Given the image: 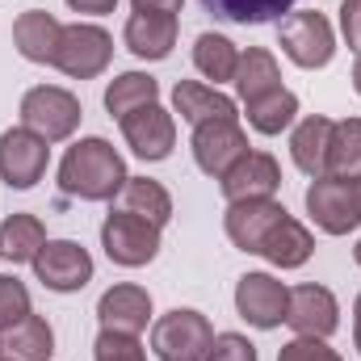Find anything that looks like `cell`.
<instances>
[{
    "label": "cell",
    "mask_w": 361,
    "mask_h": 361,
    "mask_svg": "<svg viewBox=\"0 0 361 361\" xmlns=\"http://www.w3.org/2000/svg\"><path fill=\"white\" fill-rule=\"evenodd\" d=\"M126 177L130 173H126L122 156L101 135L72 143L68 156L59 160V189L68 197H80V202H109L114 193H122Z\"/></svg>",
    "instance_id": "1"
},
{
    "label": "cell",
    "mask_w": 361,
    "mask_h": 361,
    "mask_svg": "<svg viewBox=\"0 0 361 361\" xmlns=\"http://www.w3.org/2000/svg\"><path fill=\"white\" fill-rule=\"evenodd\" d=\"M80 118H85L80 97L68 92V89H59V85H38V89H30L21 97V126L34 130V135L47 139V143L72 139L76 126H80Z\"/></svg>",
    "instance_id": "2"
},
{
    "label": "cell",
    "mask_w": 361,
    "mask_h": 361,
    "mask_svg": "<svg viewBox=\"0 0 361 361\" xmlns=\"http://www.w3.org/2000/svg\"><path fill=\"white\" fill-rule=\"evenodd\" d=\"M210 345H214L210 319L202 311H189V307L160 315L156 328H152V349H156L160 361H206Z\"/></svg>",
    "instance_id": "3"
},
{
    "label": "cell",
    "mask_w": 361,
    "mask_h": 361,
    "mask_svg": "<svg viewBox=\"0 0 361 361\" xmlns=\"http://www.w3.org/2000/svg\"><path fill=\"white\" fill-rule=\"evenodd\" d=\"M101 248L122 269L152 265L156 252H160V227L147 223V219H139V214H130V210H114L101 223Z\"/></svg>",
    "instance_id": "4"
},
{
    "label": "cell",
    "mask_w": 361,
    "mask_h": 361,
    "mask_svg": "<svg viewBox=\"0 0 361 361\" xmlns=\"http://www.w3.org/2000/svg\"><path fill=\"white\" fill-rule=\"evenodd\" d=\"M277 42L286 51V59L307 68V72L328 68L336 55V30L324 13H290L277 30Z\"/></svg>",
    "instance_id": "5"
},
{
    "label": "cell",
    "mask_w": 361,
    "mask_h": 361,
    "mask_svg": "<svg viewBox=\"0 0 361 361\" xmlns=\"http://www.w3.org/2000/svg\"><path fill=\"white\" fill-rule=\"evenodd\" d=\"M114 59V38L92 25V21H76V25H63V38H59V51H55V68L72 80H92L109 68Z\"/></svg>",
    "instance_id": "6"
},
{
    "label": "cell",
    "mask_w": 361,
    "mask_h": 361,
    "mask_svg": "<svg viewBox=\"0 0 361 361\" xmlns=\"http://www.w3.org/2000/svg\"><path fill=\"white\" fill-rule=\"evenodd\" d=\"M307 214L315 219L319 231H328V235H349V231L361 223L357 180L315 177L311 189H307Z\"/></svg>",
    "instance_id": "7"
},
{
    "label": "cell",
    "mask_w": 361,
    "mask_h": 361,
    "mask_svg": "<svg viewBox=\"0 0 361 361\" xmlns=\"http://www.w3.org/2000/svg\"><path fill=\"white\" fill-rule=\"evenodd\" d=\"M244 156H248V135L240 118H214V122L193 126V160L206 177L223 180Z\"/></svg>",
    "instance_id": "8"
},
{
    "label": "cell",
    "mask_w": 361,
    "mask_h": 361,
    "mask_svg": "<svg viewBox=\"0 0 361 361\" xmlns=\"http://www.w3.org/2000/svg\"><path fill=\"white\" fill-rule=\"evenodd\" d=\"M34 277L55 294H76L92 281V257L76 240H47L34 257Z\"/></svg>",
    "instance_id": "9"
},
{
    "label": "cell",
    "mask_w": 361,
    "mask_h": 361,
    "mask_svg": "<svg viewBox=\"0 0 361 361\" xmlns=\"http://www.w3.org/2000/svg\"><path fill=\"white\" fill-rule=\"evenodd\" d=\"M47 160H51V147L34 130L13 126L0 135V180L8 189H34L47 173Z\"/></svg>",
    "instance_id": "10"
},
{
    "label": "cell",
    "mask_w": 361,
    "mask_h": 361,
    "mask_svg": "<svg viewBox=\"0 0 361 361\" xmlns=\"http://www.w3.org/2000/svg\"><path fill=\"white\" fill-rule=\"evenodd\" d=\"M122 139L130 143V152L139 160H152L156 164V160H169L173 156V147H177V122L156 101V105H143V109H135V114L122 118Z\"/></svg>",
    "instance_id": "11"
},
{
    "label": "cell",
    "mask_w": 361,
    "mask_h": 361,
    "mask_svg": "<svg viewBox=\"0 0 361 361\" xmlns=\"http://www.w3.org/2000/svg\"><path fill=\"white\" fill-rule=\"evenodd\" d=\"M286 324L298 336H319L328 341L341 328V302L328 286H294L286 302Z\"/></svg>",
    "instance_id": "12"
},
{
    "label": "cell",
    "mask_w": 361,
    "mask_h": 361,
    "mask_svg": "<svg viewBox=\"0 0 361 361\" xmlns=\"http://www.w3.org/2000/svg\"><path fill=\"white\" fill-rule=\"evenodd\" d=\"M286 302H290V290L273 273H244L235 286V311L261 332L286 324Z\"/></svg>",
    "instance_id": "13"
},
{
    "label": "cell",
    "mask_w": 361,
    "mask_h": 361,
    "mask_svg": "<svg viewBox=\"0 0 361 361\" xmlns=\"http://www.w3.org/2000/svg\"><path fill=\"white\" fill-rule=\"evenodd\" d=\"M286 219V206L273 202V197H252V202H227V240L240 248V252H257L261 257V244L273 227Z\"/></svg>",
    "instance_id": "14"
},
{
    "label": "cell",
    "mask_w": 361,
    "mask_h": 361,
    "mask_svg": "<svg viewBox=\"0 0 361 361\" xmlns=\"http://www.w3.org/2000/svg\"><path fill=\"white\" fill-rule=\"evenodd\" d=\"M97 319H101V332H122V336H139L152 319V294L143 286H109L97 302Z\"/></svg>",
    "instance_id": "15"
},
{
    "label": "cell",
    "mask_w": 361,
    "mask_h": 361,
    "mask_svg": "<svg viewBox=\"0 0 361 361\" xmlns=\"http://www.w3.org/2000/svg\"><path fill=\"white\" fill-rule=\"evenodd\" d=\"M219 185H223V197H227V202L273 197V193L281 189V169H277V160H273L269 152H248Z\"/></svg>",
    "instance_id": "16"
},
{
    "label": "cell",
    "mask_w": 361,
    "mask_h": 361,
    "mask_svg": "<svg viewBox=\"0 0 361 361\" xmlns=\"http://www.w3.org/2000/svg\"><path fill=\"white\" fill-rule=\"evenodd\" d=\"M177 17L169 13H130L122 38H126V51L139 59H169L177 47Z\"/></svg>",
    "instance_id": "17"
},
{
    "label": "cell",
    "mask_w": 361,
    "mask_h": 361,
    "mask_svg": "<svg viewBox=\"0 0 361 361\" xmlns=\"http://www.w3.org/2000/svg\"><path fill=\"white\" fill-rule=\"evenodd\" d=\"M59 38H63V25H59L51 13H42V8H25V13L13 21V42H17V51H21L30 63H51V68H55Z\"/></svg>",
    "instance_id": "18"
},
{
    "label": "cell",
    "mask_w": 361,
    "mask_h": 361,
    "mask_svg": "<svg viewBox=\"0 0 361 361\" xmlns=\"http://www.w3.org/2000/svg\"><path fill=\"white\" fill-rule=\"evenodd\" d=\"M173 109H177L189 126H202V122H214V118H240L235 114V101L227 92H219L214 85H202V80H177Z\"/></svg>",
    "instance_id": "19"
},
{
    "label": "cell",
    "mask_w": 361,
    "mask_h": 361,
    "mask_svg": "<svg viewBox=\"0 0 361 361\" xmlns=\"http://www.w3.org/2000/svg\"><path fill=\"white\" fill-rule=\"evenodd\" d=\"M328 143H332V118L311 114L298 122V130L290 135V156L307 177H328Z\"/></svg>",
    "instance_id": "20"
},
{
    "label": "cell",
    "mask_w": 361,
    "mask_h": 361,
    "mask_svg": "<svg viewBox=\"0 0 361 361\" xmlns=\"http://www.w3.org/2000/svg\"><path fill=\"white\" fill-rule=\"evenodd\" d=\"M0 357L8 361H51L55 357V332L42 315H25L17 328L0 332Z\"/></svg>",
    "instance_id": "21"
},
{
    "label": "cell",
    "mask_w": 361,
    "mask_h": 361,
    "mask_svg": "<svg viewBox=\"0 0 361 361\" xmlns=\"http://www.w3.org/2000/svg\"><path fill=\"white\" fill-rule=\"evenodd\" d=\"M311 252H315V240H311V231L298 223V219H281L277 227H273L269 235H265V244H261V257L277 265V269H302L307 261H311Z\"/></svg>",
    "instance_id": "22"
},
{
    "label": "cell",
    "mask_w": 361,
    "mask_h": 361,
    "mask_svg": "<svg viewBox=\"0 0 361 361\" xmlns=\"http://www.w3.org/2000/svg\"><path fill=\"white\" fill-rule=\"evenodd\" d=\"M42 244H47V227H42L38 214H8L0 223V252L13 265H25V261L34 265V257L42 252Z\"/></svg>",
    "instance_id": "23"
},
{
    "label": "cell",
    "mask_w": 361,
    "mask_h": 361,
    "mask_svg": "<svg viewBox=\"0 0 361 361\" xmlns=\"http://www.w3.org/2000/svg\"><path fill=\"white\" fill-rule=\"evenodd\" d=\"M160 101V85L147 76V72H122V76H114L109 80V89H105V109H109V118H126V114H135V109H143V105H156Z\"/></svg>",
    "instance_id": "24"
},
{
    "label": "cell",
    "mask_w": 361,
    "mask_h": 361,
    "mask_svg": "<svg viewBox=\"0 0 361 361\" xmlns=\"http://www.w3.org/2000/svg\"><path fill=\"white\" fill-rule=\"evenodd\" d=\"M122 210H130V214H139V219L164 227V223L173 219V197H169V189H164L160 180L126 177V185H122Z\"/></svg>",
    "instance_id": "25"
},
{
    "label": "cell",
    "mask_w": 361,
    "mask_h": 361,
    "mask_svg": "<svg viewBox=\"0 0 361 361\" xmlns=\"http://www.w3.org/2000/svg\"><path fill=\"white\" fill-rule=\"evenodd\" d=\"M235 89L244 101H257L265 92L281 89V72H277V59H273L265 47H248L240 51V68H235Z\"/></svg>",
    "instance_id": "26"
},
{
    "label": "cell",
    "mask_w": 361,
    "mask_h": 361,
    "mask_svg": "<svg viewBox=\"0 0 361 361\" xmlns=\"http://www.w3.org/2000/svg\"><path fill=\"white\" fill-rule=\"evenodd\" d=\"M193 68H197L206 80L227 85V80H235L240 51H235V42L223 38V34H197V42H193Z\"/></svg>",
    "instance_id": "27"
},
{
    "label": "cell",
    "mask_w": 361,
    "mask_h": 361,
    "mask_svg": "<svg viewBox=\"0 0 361 361\" xmlns=\"http://www.w3.org/2000/svg\"><path fill=\"white\" fill-rule=\"evenodd\" d=\"M328 177L357 180L361 177V118L332 122V143H328Z\"/></svg>",
    "instance_id": "28"
},
{
    "label": "cell",
    "mask_w": 361,
    "mask_h": 361,
    "mask_svg": "<svg viewBox=\"0 0 361 361\" xmlns=\"http://www.w3.org/2000/svg\"><path fill=\"white\" fill-rule=\"evenodd\" d=\"M244 109H248V126L257 135H281L298 114V97L290 89H273L257 101H244Z\"/></svg>",
    "instance_id": "29"
},
{
    "label": "cell",
    "mask_w": 361,
    "mask_h": 361,
    "mask_svg": "<svg viewBox=\"0 0 361 361\" xmlns=\"http://www.w3.org/2000/svg\"><path fill=\"white\" fill-rule=\"evenodd\" d=\"M290 4H298V0H202L206 13H214L219 21H235V25L281 21V13H290Z\"/></svg>",
    "instance_id": "30"
},
{
    "label": "cell",
    "mask_w": 361,
    "mask_h": 361,
    "mask_svg": "<svg viewBox=\"0 0 361 361\" xmlns=\"http://www.w3.org/2000/svg\"><path fill=\"white\" fill-rule=\"evenodd\" d=\"M30 311H34V302H30L25 281H17L13 273H0V332L17 328Z\"/></svg>",
    "instance_id": "31"
},
{
    "label": "cell",
    "mask_w": 361,
    "mask_h": 361,
    "mask_svg": "<svg viewBox=\"0 0 361 361\" xmlns=\"http://www.w3.org/2000/svg\"><path fill=\"white\" fill-rule=\"evenodd\" d=\"M92 361H147V349L139 345V336L101 332L97 345H92Z\"/></svg>",
    "instance_id": "32"
},
{
    "label": "cell",
    "mask_w": 361,
    "mask_h": 361,
    "mask_svg": "<svg viewBox=\"0 0 361 361\" xmlns=\"http://www.w3.org/2000/svg\"><path fill=\"white\" fill-rule=\"evenodd\" d=\"M277 361H341V353L319 336H294L290 345H281Z\"/></svg>",
    "instance_id": "33"
},
{
    "label": "cell",
    "mask_w": 361,
    "mask_h": 361,
    "mask_svg": "<svg viewBox=\"0 0 361 361\" xmlns=\"http://www.w3.org/2000/svg\"><path fill=\"white\" fill-rule=\"evenodd\" d=\"M206 361H257V345L240 332H219Z\"/></svg>",
    "instance_id": "34"
},
{
    "label": "cell",
    "mask_w": 361,
    "mask_h": 361,
    "mask_svg": "<svg viewBox=\"0 0 361 361\" xmlns=\"http://www.w3.org/2000/svg\"><path fill=\"white\" fill-rule=\"evenodd\" d=\"M341 30H345L349 47L361 55V0H345L341 4Z\"/></svg>",
    "instance_id": "35"
},
{
    "label": "cell",
    "mask_w": 361,
    "mask_h": 361,
    "mask_svg": "<svg viewBox=\"0 0 361 361\" xmlns=\"http://www.w3.org/2000/svg\"><path fill=\"white\" fill-rule=\"evenodd\" d=\"M130 4H135V13H169V17H177L185 0H130Z\"/></svg>",
    "instance_id": "36"
},
{
    "label": "cell",
    "mask_w": 361,
    "mask_h": 361,
    "mask_svg": "<svg viewBox=\"0 0 361 361\" xmlns=\"http://www.w3.org/2000/svg\"><path fill=\"white\" fill-rule=\"evenodd\" d=\"M76 13H92V17H101V13H114V4L118 0H68Z\"/></svg>",
    "instance_id": "37"
},
{
    "label": "cell",
    "mask_w": 361,
    "mask_h": 361,
    "mask_svg": "<svg viewBox=\"0 0 361 361\" xmlns=\"http://www.w3.org/2000/svg\"><path fill=\"white\" fill-rule=\"evenodd\" d=\"M353 341H357V349H361V294H357V302H353Z\"/></svg>",
    "instance_id": "38"
},
{
    "label": "cell",
    "mask_w": 361,
    "mask_h": 361,
    "mask_svg": "<svg viewBox=\"0 0 361 361\" xmlns=\"http://www.w3.org/2000/svg\"><path fill=\"white\" fill-rule=\"evenodd\" d=\"M353 89L361 92V55H357V63H353Z\"/></svg>",
    "instance_id": "39"
},
{
    "label": "cell",
    "mask_w": 361,
    "mask_h": 361,
    "mask_svg": "<svg viewBox=\"0 0 361 361\" xmlns=\"http://www.w3.org/2000/svg\"><path fill=\"white\" fill-rule=\"evenodd\" d=\"M353 261H357V265H361V240H357V248H353Z\"/></svg>",
    "instance_id": "40"
},
{
    "label": "cell",
    "mask_w": 361,
    "mask_h": 361,
    "mask_svg": "<svg viewBox=\"0 0 361 361\" xmlns=\"http://www.w3.org/2000/svg\"><path fill=\"white\" fill-rule=\"evenodd\" d=\"M357 197H361V177H357Z\"/></svg>",
    "instance_id": "41"
},
{
    "label": "cell",
    "mask_w": 361,
    "mask_h": 361,
    "mask_svg": "<svg viewBox=\"0 0 361 361\" xmlns=\"http://www.w3.org/2000/svg\"><path fill=\"white\" fill-rule=\"evenodd\" d=\"M0 361H8V357H0Z\"/></svg>",
    "instance_id": "42"
},
{
    "label": "cell",
    "mask_w": 361,
    "mask_h": 361,
    "mask_svg": "<svg viewBox=\"0 0 361 361\" xmlns=\"http://www.w3.org/2000/svg\"><path fill=\"white\" fill-rule=\"evenodd\" d=\"M0 257H4V252H0Z\"/></svg>",
    "instance_id": "43"
}]
</instances>
